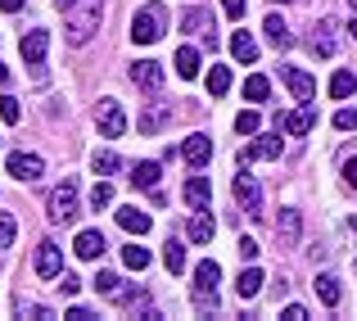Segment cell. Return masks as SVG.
I'll use <instances>...</instances> for the list:
<instances>
[{
    "label": "cell",
    "mask_w": 357,
    "mask_h": 321,
    "mask_svg": "<svg viewBox=\"0 0 357 321\" xmlns=\"http://www.w3.org/2000/svg\"><path fill=\"white\" fill-rule=\"evenodd\" d=\"M181 195H185V204H190V209H208V200H213V186H208V177H190Z\"/></svg>",
    "instance_id": "2e32d148"
},
{
    "label": "cell",
    "mask_w": 357,
    "mask_h": 321,
    "mask_svg": "<svg viewBox=\"0 0 357 321\" xmlns=\"http://www.w3.org/2000/svg\"><path fill=\"white\" fill-rule=\"evenodd\" d=\"M14 231H18V226H14V217H9V213H0V249H5V244H14Z\"/></svg>",
    "instance_id": "ab89813d"
},
{
    "label": "cell",
    "mask_w": 357,
    "mask_h": 321,
    "mask_svg": "<svg viewBox=\"0 0 357 321\" xmlns=\"http://www.w3.org/2000/svg\"><path fill=\"white\" fill-rule=\"evenodd\" d=\"M0 9H5V14H18V9H23V0H0Z\"/></svg>",
    "instance_id": "bcb514c9"
},
{
    "label": "cell",
    "mask_w": 357,
    "mask_h": 321,
    "mask_svg": "<svg viewBox=\"0 0 357 321\" xmlns=\"http://www.w3.org/2000/svg\"><path fill=\"white\" fill-rule=\"evenodd\" d=\"M280 82L289 87V96H294L298 105H312V100H317V82L307 77L303 68H294V64H285V68H280Z\"/></svg>",
    "instance_id": "8992f818"
},
{
    "label": "cell",
    "mask_w": 357,
    "mask_h": 321,
    "mask_svg": "<svg viewBox=\"0 0 357 321\" xmlns=\"http://www.w3.org/2000/svg\"><path fill=\"white\" fill-rule=\"evenodd\" d=\"M353 91H357V77H353L349 68H340V73L331 77V96H335V100H349Z\"/></svg>",
    "instance_id": "83f0119b"
},
{
    "label": "cell",
    "mask_w": 357,
    "mask_h": 321,
    "mask_svg": "<svg viewBox=\"0 0 357 321\" xmlns=\"http://www.w3.org/2000/svg\"><path fill=\"white\" fill-rule=\"evenodd\" d=\"M231 91V68L227 64H213L208 68V96H227Z\"/></svg>",
    "instance_id": "484cf974"
},
{
    "label": "cell",
    "mask_w": 357,
    "mask_h": 321,
    "mask_svg": "<svg viewBox=\"0 0 357 321\" xmlns=\"http://www.w3.org/2000/svg\"><path fill=\"white\" fill-rule=\"evenodd\" d=\"M312 285H317V299H321L326 308H335V304H340V281H335V276H317Z\"/></svg>",
    "instance_id": "f1b7e54d"
},
{
    "label": "cell",
    "mask_w": 357,
    "mask_h": 321,
    "mask_svg": "<svg viewBox=\"0 0 357 321\" xmlns=\"http://www.w3.org/2000/svg\"><path fill=\"white\" fill-rule=\"evenodd\" d=\"M344 32H349V36H357V14H353V23H349V27H344Z\"/></svg>",
    "instance_id": "7dc6e473"
},
{
    "label": "cell",
    "mask_w": 357,
    "mask_h": 321,
    "mask_svg": "<svg viewBox=\"0 0 357 321\" xmlns=\"http://www.w3.org/2000/svg\"><path fill=\"white\" fill-rule=\"evenodd\" d=\"M222 9H227V18H244V9H249V0H222Z\"/></svg>",
    "instance_id": "ee69618b"
},
{
    "label": "cell",
    "mask_w": 357,
    "mask_h": 321,
    "mask_svg": "<svg viewBox=\"0 0 357 321\" xmlns=\"http://www.w3.org/2000/svg\"><path fill=\"white\" fill-rule=\"evenodd\" d=\"M335 127H340V131H357V109H340V113H335Z\"/></svg>",
    "instance_id": "60d3db41"
},
{
    "label": "cell",
    "mask_w": 357,
    "mask_h": 321,
    "mask_svg": "<svg viewBox=\"0 0 357 321\" xmlns=\"http://www.w3.org/2000/svg\"><path fill=\"white\" fill-rule=\"evenodd\" d=\"M262 32H267V41L276 45V50H285L289 41H294V32H289V23L280 14H267V23H262Z\"/></svg>",
    "instance_id": "ac0fdd59"
},
{
    "label": "cell",
    "mask_w": 357,
    "mask_h": 321,
    "mask_svg": "<svg viewBox=\"0 0 357 321\" xmlns=\"http://www.w3.org/2000/svg\"><path fill=\"white\" fill-rule=\"evenodd\" d=\"M109 204H114V186L96 181V191H91V209H109Z\"/></svg>",
    "instance_id": "8d00e7d4"
},
{
    "label": "cell",
    "mask_w": 357,
    "mask_h": 321,
    "mask_svg": "<svg viewBox=\"0 0 357 321\" xmlns=\"http://www.w3.org/2000/svg\"><path fill=\"white\" fill-rule=\"evenodd\" d=\"M163 23H167V14L158 5H145L136 18H131V41L136 45H154L158 36H163Z\"/></svg>",
    "instance_id": "3957f363"
},
{
    "label": "cell",
    "mask_w": 357,
    "mask_h": 321,
    "mask_svg": "<svg viewBox=\"0 0 357 321\" xmlns=\"http://www.w3.org/2000/svg\"><path fill=\"white\" fill-rule=\"evenodd\" d=\"M91 285H96V294H105V299H118V294H122V281L114 276V271H100Z\"/></svg>",
    "instance_id": "d6a6232c"
},
{
    "label": "cell",
    "mask_w": 357,
    "mask_h": 321,
    "mask_svg": "<svg viewBox=\"0 0 357 321\" xmlns=\"http://www.w3.org/2000/svg\"><path fill=\"white\" fill-rule=\"evenodd\" d=\"M77 181H73V177H68V181H63V186H54V191H50V222L54 226H73V222H77Z\"/></svg>",
    "instance_id": "7a4b0ae2"
},
{
    "label": "cell",
    "mask_w": 357,
    "mask_h": 321,
    "mask_svg": "<svg viewBox=\"0 0 357 321\" xmlns=\"http://www.w3.org/2000/svg\"><path fill=\"white\" fill-rule=\"evenodd\" d=\"M59 290H63V294H77V290H82V281L73 276V271H59Z\"/></svg>",
    "instance_id": "7bdbcfd3"
},
{
    "label": "cell",
    "mask_w": 357,
    "mask_h": 321,
    "mask_svg": "<svg viewBox=\"0 0 357 321\" xmlns=\"http://www.w3.org/2000/svg\"><path fill=\"white\" fill-rule=\"evenodd\" d=\"M118 226H122V231H131V235H145V231H149V213H140V209H118Z\"/></svg>",
    "instance_id": "cb8c5ba5"
},
{
    "label": "cell",
    "mask_w": 357,
    "mask_h": 321,
    "mask_svg": "<svg viewBox=\"0 0 357 321\" xmlns=\"http://www.w3.org/2000/svg\"><path fill=\"white\" fill-rule=\"evenodd\" d=\"M344 27H340V18H317V27H312V50L321 54V59H331L335 50H340V41H344Z\"/></svg>",
    "instance_id": "277c9868"
},
{
    "label": "cell",
    "mask_w": 357,
    "mask_h": 321,
    "mask_svg": "<svg viewBox=\"0 0 357 321\" xmlns=\"http://www.w3.org/2000/svg\"><path fill=\"white\" fill-rule=\"evenodd\" d=\"M267 91H271V82L262 77V73H253V77H244V96H249V100H267Z\"/></svg>",
    "instance_id": "836d02e7"
},
{
    "label": "cell",
    "mask_w": 357,
    "mask_h": 321,
    "mask_svg": "<svg viewBox=\"0 0 357 321\" xmlns=\"http://www.w3.org/2000/svg\"><path fill=\"white\" fill-rule=\"evenodd\" d=\"M91 163H96V172H100V177L118 172V154H114V149H96V158H91Z\"/></svg>",
    "instance_id": "e575fe53"
},
{
    "label": "cell",
    "mask_w": 357,
    "mask_h": 321,
    "mask_svg": "<svg viewBox=\"0 0 357 321\" xmlns=\"http://www.w3.org/2000/svg\"><path fill=\"white\" fill-rule=\"evenodd\" d=\"M122 262H127L131 271H145L149 267V249L145 244H127V249H122Z\"/></svg>",
    "instance_id": "4dcf8cb0"
},
{
    "label": "cell",
    "mask_w": 357,
    "mask_h": 321,
    "mask_svg": "<svg viewBox=\"0 0 357 321\" xmlns=\"http://www.w3.org/2000/svg\"><path fill=\"white\" fill-rule=\"evenodd\" d=\"M344 186H349V191H357V145L344 149Z\"/></svg>",
    "instance_id": "d590c367"
},
{
    "label": "cell",
    "mask_w": 357,
    "mask_h": 321,
    "mask_svg": "<svg viewBox=\"0 0 357 321\" xmlns=\"http://www.w3.org/2000/svg\"><path fill=\"white\" fill-rule=\"evenodd\" d=\"M258 127H262V118H258V113H253V109H244L240 118H236V131H240V136H253V131H258Z\"/></svg>",
    "instance_id": "74e56055"
},
{
    "label": "cell",
    "mask_w": 357,
    "mask_h": 321,
    "mask_svg": "<svg viewBox=\"0 0 357 321\" xmlns=\"http://www.w3.org/2000/svg\"><path fill=\"white\" fill-rule=\"evenodd\" d=\"M349 9H353V14H357V0H349Z\"/></svg>",
    "instance_id": "681fc988"
},
{
    "label": "cell",
    "mask_w": 357,
    "mask_h": 321,
    "mask_svg": "<svg viewBox=\"0 0 357 321\" xmlns=\"http://www.w3.org/2000/svg\"><path fill=\"white\" fill-rule=\"evenodd\" d=\"M172 64H176V77H185V82L199 77V50H190V45H181Z\"/></svg>",
    "instance_id": "7402d4cb"
},
{
    "label": "cell",
    "mask_w": 357,
    "mask_h": 321,
    "mask_svg": "<svg viewBox=\"0 0 357 321\" xmlns=\"http://www.w3.org/2000/svg\"><path fill=\"white\" fill-rule=\"evenodd\" d=\"M9 172H14L18 181H41L45 163H41L36 154H23V149H18V154H9Z\"/></svg>",
    "instance_id": "4fadbf2b"
},
{
    "label": "cell",
    "mask_w": 357,
    "mask_h": 321,
    "mask_svg": "<svg viewBox=\"0 0 357 321\" xmlns=\"http://www.w3.org/2000/svg\"><path fill=\"white\" fill-rule=\"evenodd\" d=\"M280 317H285V321H307V308H298V304H289V308H285V313H280Z\"/></svg>",
    "instance_id": "f6af8a7d"
},
{
    "label": "cell",
    "mask_w": 357,
    "mask_h": 321,
    "mask_svg": "<svg viewBox=\"0 0 357 321\" xmlns=\"http://www.w3.org/2000/svg\"><path fill=\"white\" fill-rule=\"evenodd\" d=\"M240 258H244V262L258 258V240H253V235H240Z\"/></svg>",
    "instance_id": "b9f144b4"
},
{
    "label": "cell",
    "mask_w": 357,
    "mask_h": 321,
    "mask_svg": "<svg viewBox=\"0 0 357 321\" xmlns=\"http://www.w3.org/2000/svg\"><path fill=\"white\" fill-rule=\"evenodd\" d=\"M181 158H185L190 167H204V163L213 158V140H208V136H190V140L181 145Z\"/></svg>",
    "instance_id": "9a60e30c"
},
{
    "label": "cell",
    "mask_w": 357,
    "mask_h": 321,
    "mask_svg": "<svg viewBox=\"0 0 357 321\" xmlns=\"http://www.w3.org/2000/svg\"><path fill=\"white\" fill-rule=\"evenodd\" d=\"M298 231H303V222H298V209H280V217H276L280 244H298Z\"/></svg>",
    "instance_id": "e0dca14e"
},
{
    "label": "cell",
    "mask_w": 357,
    "mask_h": 321,
    "mask_svg": "<svg viewBox=\"0 0 357 321\" xmlns=\"http://www.w3.org/2000/svg\"><path fill=\"white\" fill-rule=\"evenodd\" d=\"M262 281H267V276H262L258 267H244L240 281H236V294H240V299H258V294H262Z\"/></svg>",
    "instance_id": "ffe728a7"
},
{
    "label": "cell",
    "mask_w": 357,
    "mask_h": 321,
    "mask_svg": "<svg viewBox=\"0 0 357 321\" xmlns=\"http://www.w3.org/2000/svg\"><path fill=\"white\" fill-rule=\"evenodd\" d=\"M213 235H218V222H213V213L195 209V217H190V240H195V244H208Z\"/></svg>",
    "instance_id": "d6986e66"
},
{
    "label": "cell",
    "mask_w": 357,
    "mask_h": 321,
    "mask_svg": "<svg viewBox=\"0 0 357 321\" xmlns=\"http://www.w3.org/2000/svg\"><path fill=\"white\" fill-rule=\"evenodd\" d=\"M32 267H36V276H41V281H59V271H63L59 244H50V240H45L41 249H36V262H32Z\"/></svg>",
    "instance_id": "30bf717a"
},
{
    "label": "cell",
    "mask_w": 357,
    "mask_h": 321,
    "mask_svg": "<svg viewBox=\"0 0 357 321\" xmlns=\"http://www.w3.org/2000/svg\"><path fill=\"white\" fill-rule=\"evenodd\" d=\"M100 18H105V0H73L63 9V36H68V45H86L96 36Z\"/></svg>",
    "instance_id": "6da1fadb"
},
{
    "label": "cell",
    "mask_w": 357,
    "mask_h": 321,
    "mask_svg": "<svg viewBox=\"0 0 357 321\" xmlns=\"http://www.w3.org/2000/svg\"><path fill=\"white\" fill-rule=\"evenodd\" d=\"M231 191H236V204H240L244 213H262V191H258V181H253L249 172H240Z\"/></svg>",
    "instance_id": "8fae6325"
},
{
    "label": "cell",
    "mask_w": 357,
    "mask_h": 321,
    "mask_svg": "<svg viewBox=\"0 0 357 321\" xmlns=\"http://www.w3.org/2000/svg\"><path fill=\"white\" fill-rule=\"evenodd\" d=\"M349 226H353V231H357V217H349Z\"/></svg>",
    "instance_id": "f907efd6"
},
{
    "label": "cell",
    "mask_w": 357,
    "mask_h": 321,
    "mask_svg": "<svg viewBox=\"0 0 357 321\" xmlns=\"http://www.w3.org/2000/svg\"><path fill=\"white\" fill-rule=\"evenodd\" d=\"M271 5H289V0H271Z\"/></svg>",
    "instance_id": "816d5d0a"
},
{
    "label": "cell",
    "mask_w": 357,
    "mask_h": 321,
    "mask_svg": "<svg viewBox=\"0 0 357 321\" xmlns=\"http://www.w3.org/2000/svg\"><path fill=\"white\" fill-rule=\"evenodd\" d=\"M163 262H167V271H172V276H176V271H185V244L181 240H167L163 244Z\"/></svg>",
    "instance_id": "4316f807"
},
{
    "label": "cell",
    "mask_w": 357,
    "mask_h": 321,
    "mask_svg": "<svg viewBox=\"0 0 357 321\" xmlns=\"http://www.w3.org/2000/svg\"><path fill=\"white\" fill-rule=\"evenodd\" d=\"M218 281H222V267L213 258H204L199 267H195V290H218Z\"/></svg>",
    "instance_id": "d4e9b609"
},
{
    "label": "cell",
    "mask_w": 357,
    "mask_h": 321,
    "mask_svg": "<svg viewBox=\"0 0 357 321\" xmlns=\"http://www.w3.org/2000/svg\"><path fill=\"white\" fill-rule=\"evenodd\" d=\"M253 158H280V131L276 136H258L249 149H240V167H249Z\"/></svg>",
    "instance_id": "5bb4252c"
},
{
    "label": "cell",
    "mask_w": 357,
    "mask_h": 321,
    "mask_svg": "<svg viewBox=\"0 0 357 321\" xmlns=\"http://www.w3.org/2000/svg\"><path fill=\"white\" fill-rule=\"evenodd\" d=\"M131 82H136V91H145V96H158V87H163V64L158 59H136L131 64Z\"/></svg>",
    "instance_id": "52a82bcc"
},
{
    "label": "cell",
    "mask_w": 357,
    "mask_h": 321,
    "mask_svg": "<svg viewBox=\"0 0 357 321\" xmlns=\"http://www.w3.org/2000/svg\"><path fill=\"white\" fill-rule=\"evenodd\" d=\"M0 118H5L9 127H14V122L23 118V109H18V100H14V96H0Z\"/></svg>",
    "instance_id": "f35d334b"
},
{
    "label": "cell",
    "mask_w": 357,
    "mask_h": 321,
    "mask_svg": "<svg viewBox=\"0 0 357 321\" xmlns=\"http://www.w3.org/2000/svg\"><path fill=\"white\" fill-rule=\"evenodd\" d=\"M45 45H50V32H45V27L23 32V59L32 64V68H41V64H45Z\"/></svg>",
    "instance_id": "7c38bea8"
},
{
    "label": "cell",
    "mask_w": 357,
    "mask_h": 321,
    "mask_svg": "<svg viewBox=\"0 0 357 321\" xmlns=\"http://www.w3.org/2000/svg\"><path fill=\"white\" fill-rule=\"evenodd\" d=\"M231 54H236L240 64H253V59H258V41H253V36H249V32L240 27V32L231 36Z\"/></svg>",
    "instance_id": "44dd1931"
},
{
    "label": "cell",
    "mask_w": 357,
    "mask_h": 321,
    "mask_svg": "<svg viewBox=\"0 0 357 321\" xmlns=\"http://www.w3.org/2000/svg\"><path fill=\"white\" fill-rule=\"evenodd\" d=\"M312 127H317V109L312 105H303L294 113H280V118H276V131H289V136H307Z\"/></svg>",
    "instance_id": "9c48e42d"
},
{
    "label": "cell",
    "mask_w": 357,
    "mask_h": 321,
    "mask_svg": "<svg viewBox=\"0 0 357 321\" xmlns=\"http://www.w3.org/2000/svg\"><path fill=\"white\" fill-rule=\"evenodd\" d=\"M96 122H100V136H127V113H122L118 100H100V109H96Z\"/></svg>",
    "instance_id": "5b68a950"
},
{
    "label": "cell",
    "mask_w": 357,
    "mask_h": 321,
    "mask_svg": "<svg viewBox=\"0 0 357 321\" xmlns=\"http://www.w3.org/2000/svg\"><path fill=\"white\" fill-rule=\"evenodd\" d=\"M5 82H9V68H5V64H0V87H5Z\"/></svg>",
    "instance_id": "c3c4849f"
},
{
    "label": "cell",
    "mask_w": 357,
    "mask_h": 321,
    "mask_svg": "<svg viewBox=\"0 0 357 321\" xmlns=\"http://www.w3.org/2000/svg\"><path fill=\"white\" fill-rule=\"evenodd\" d=\"M213 27V14L208 9H190V14L181 18V32H208Z\"/></svg>",
    "instance_id": "f546056e"
},
{
    "label": "cell",
    "mask_w": 357,
    "mask_h": 321,
    "mask_svg": "<svg viewBox=\"0 0 357 321\" xmlns=\"http://www.w3.org/2000/svg\"><path fill=\"white\" fill-rule=\"evenodd\" d=\"M167 122H172V105H167V100H149V109L136 118V131L140 136H158Z\"/></svg>",
    "instance_id": "ba28073f"
},
{
    "label": "cell",
    "mask_w": 357,
    "mask_h": 321,
    "mask_svg": "<svg viewBox=\"0 0 357 321\" xmlns=\"http://www.w3.org/2000/svg\"><path fill=\"white\" fill-rule=\"evenodd\" d=\"M131 181H136L140 191H154V186H158V163H136V172H131Z\"/></svg>",
    "instance_id": "1f68e13d"
},
{
    "label": "cell",
    "mask_w": 357,
    "mask_h": 321,
    "mask_svg": "<svg viewBox=\"0 0 357 321\" xmlns=\"http://www.w3.org/2000/svg\"><path fill=\"white\" fill-rule=\"evenodd\" d=\"M73 249H77V258H100V253H105V235L100 231H82Z\"/></svg>",
    "instance_id": "603a6c76"
}]
</instances>
